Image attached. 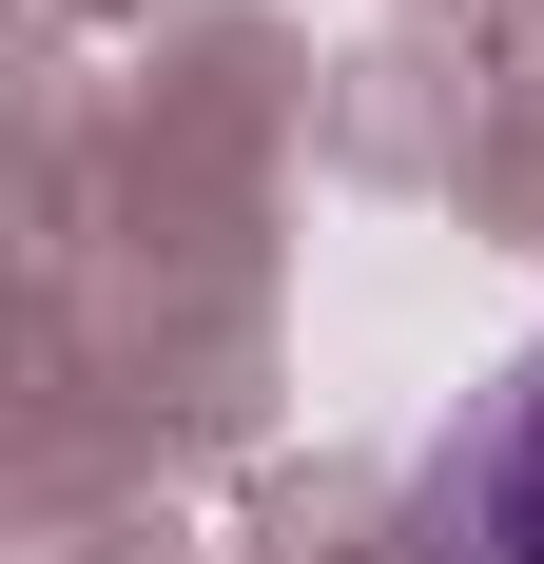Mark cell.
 <instances>
[{
	"label": "cell",
	"mask_w": 544,
	"mask_h": 564,
	"mask_svg": "<svg viewBox=\"0 0 544 564\" xmlns=\"http://www.w3.org/2000/svg\"><path fill=\"white\" fill-rule=\"evenodd\" d=\"M447 545L467 564H544V350L487 390V429H467V467H447Z\"/></svg>",
	"instance_id": "1"
}]
</instances>
